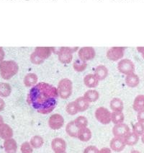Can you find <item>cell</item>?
<instances>
[{"instance_id": "obj_5", "label": "cell", "mask_w": 144, "mask_h": 153, "mask_svg": "<svg viewBox=\"0 0 144 153\" xmlns=\"http://www.w3.org/2000/svg\"><path fill=\"white\" fill-rule=\"evenodd\" d=\"M58 97L64 100L70 98L73 92V83L68 78L61 79L57 87Z\"/></svg>"}, {"instance_id": "obj_10", "label": "cell", "mask_w": 144, "mask_h": 153, "mask_svg": "<svg viewBox=\"0 0 144 153\" xmlns=\"http://www.w3.org/2000/svg\"><path fill=\"white\" fill-rule=\"evenodd\" d=\"M130 132H131L130 127L125 123L115 124L112 128V134L114 137L117 138L124 139Z\"/></svg>"}, {"instance_id": "obj_23", "label": "cell", "mask_w": 144, "mask_h": 153, "mask_svg": "<svg viewBox=\"0 0 144 153\" xmlns=\"http://www.w3.org/2000/svg\"><path fill=\"white\" fill-rule=\"evenodd\" d=\"M139 136L135 134L134 132L131 131L126 135V137L123 139L126 145L128 146H134L136 145L139 141Z\"/></svg>"}, {"instance_id": "obj_3", "label": "cell", "mask_w": 144, "mask_h": 153, "mask_svg": "<svg viewBox=\"0 0 144 153\" xmlns=\"http://www.w3.org/2000/svg\"><path fill=\"white\" fill-rule=\"evenodd\" d=\"M18 71L19 66L15 61H3L0 63V75L5 80H9L16 75Z\"/></svg>"}, {"instance_id": "obj_20", "label": "cell", "mask_w": 144, "mask_h": 153, "mask_svg": "<svg viewBox=\"0 0 144 153\" xmlns=\"http://www.w3.org/2000/svg\"><path fill=\"white\" fill-rule=\"evenodd\" d=\"M108 69L105 65H98L95 69V74L100 81H102L107 78L108 75Z\"/></svg>"}, {"instance_id": "obj_28", "label": "cell", "mask_w": 144, "mask_h": 153, "mask_svg": "<svg viewBox=\"0 0 144 153\" xmlns=\"http://www.w3.org/2000/svg\"><path fill=\"white\" fill-rule=\"evenodd\" d=\"M30 143L33 149H40L44 144V140L39 135H35L30 139Z\"/></svg>"}, {"instance_id": "obj_42", "label": "cell", "mask_w": 144, "mask_h": 153, "mask_svg": "<svg viewBox=\"0 0 144 153\" xmlns=\"http://www.w3.org/2000/svg\"><path fill=\"white\" fill-rule=\"evenodd\" d=\"M131 153H141V152H140V151H138V150H132Z\"/></svg>"}, {"instance_id": "obj_40", "label": "cell", "mask_w": 144, "mask_h": 153, "mask_svg": "<svg viewBox=\"0 0 144 153\" xmlns=\"http://www.w3.org/2000/svg\"><path fill=\"white\" fill-rule=\"evenodd\" d=\"M5 56V53L4 49H3L2 47L0 46V59H1L2 60H4Z\"/></svg>"}, {"instance_id": "obj_43", "label": "cell", "mask_w": 144, "mask_h": 153, "mask_svg": "<svg viewBox=\"0 0 144 153\" xmlns=\"http://www.w3.org/2000/svg\"><path fill=\"white\" fill-rule=\"evenodd\" d=\"M141 142L144 144V134L141 136Z\"/></svg>"}, {"instance_id": "obj_44", "label": "cell", "mask_w": 144, "mask_h": 153, "mask_svg": "<svg viewBox=\"0 0 144 153\" xmlns=\"http://www.w3.org/2000/svg\"><path fill=\"white\" fill-rule=\"evenodd\" d=\"M3 61H4V60H2V59H0V63H1V62H3Z\"/></svg>"}, {"instance_id": "obj_33", "label": "cell", "mask_w": 144, "mask_h": 153, "mask_svg": "<svg viewBox=\"0 0 144 153\" xmlns=\"http://www.w3.org/2000/svg\"><path fill=\"white\" fill-rule=\"evenodd\" d=\"M133 132L136 134L138 136H142L144 134V124L142 123L137 122L133 126Z\"/></svg>"}, {"instance_id": "obj_30", "label": "cell", "mask_w": 144, "mask_h": 153, "mask_svg": "<svg viewBox=\"0 0 144 153\" xmlns=\"http://www.w3.org/2000/svg\"><path fill=\"white\" fill-rule=\"evenodd\" d=\"M87 67V62L81 61L79 59H77L73 63V68L77 72H82Z\"/></svg>"}, {"instance_id": "obj_14", "label": "cell", "mask_w": 144, "mask_h": 153, "mask_svg": "<svg viewBox=\"0 0 144 153\" xmlns=\"http://www.w3.org/2000/svg\"><path fill=\"white\" fill-rule=\"evenodd\" d=\"M100 80L94 74H88L84 76V84L88 88H95L98 86Z\"/></svg>"}, {"instance_id": "obj_7", "label": "cell", "mask_w": 144, "mask_h": 153, "mask_svg": "<svg viewBox=\"0 0 144 153\" xmlns=\"http://www.w3.org/2000/svg\"><path fill=\"white\" fill-rule=\"evenodd\" d=\"M96 119L103 125H107L111 122V112L105 107H99L95 112Z\"/></svg>"}, {"instance_id": "obj_39", "label": "cell", "mask_w": 144, "mask_h": 153, "mask_svg": "<svg viewBox=\"0 0 144 153\" xmlns=\"http://www.w3.org/2000/svg\"><path fill=\"white\" fill-rule=\"evenodd\" d=\"M137 50H138V51L141 54L142 57H143V59H144V46L137 47Z\"/></svg>"}, {"instance_id": "obj_19", "label": "cell", "mask_w": 144, "mask_h": 153, "mask_svg": "<svg viewBox=\"0 0 144 153\" xmlns=\"http://www.w3.org/2000/svg\"><path fill=\"white\" fill-rule=\"evenodd\" d=\"M4 149L6 153H16L17 151V144L14 139H8L4 140Z\"/></svg>"}, {"instance_id": "obj_12", "label": "cell", "mask_w": 144, "mask_h": 153, "mask_svg": "<svg viewBox=\"0 0 144 153\" xmlns=\"http://www.w3.org/2000/svg\"><path fill=\"white\" fill-rule=\"evenodd\" d=\"M51 147L54 153H61L66 150V143L64 139L56 137L52 140Z\"/></svg>"}, {"instance_id": "obj_26", "label": "cell", "mask_w": 144, "mask_h": 153, "mask_svg": "<svg viewBox=\"0 0 144 153\" xmlns=\"http://www.w3.org/2000/svg\"><path fill=\"white\" fill-rule=\"evenodd\" d=\"M84 97L89 102H94L100 98V93L96 90H89L84 93Z\"/></svg>"}, {"instance_id": "obj_1", "label": "cell", "mask_w": 144, "mask_h": 153, "mask_svg": "<svg viewBox=\"0 0 144 153\" xmlns=\"http://www.w3.org/2000/svg\"><path fill=\"white\" fill-rule=\"evenodd\" d=\"M58 93L57 88L47 82H39L31 88L27 102L38 113L47 115L55 108Z\"/></svg>"}, {"instance_id": "obj_8", "label": "cell", "mask_w": 144, "mask_h": 153, "mask_svg": "<svg viewBox=\"0 0 144 153\" xmlns=\"http://www.w3.org/2000/svg\"><path fill=\"white\" fill-rule=\"evenodd\" d=\"M125 48L121 46H114L109 48L106 56L109 60L112 62H117L121 60L124 56Z\"/></svg>"}, {"instance_id": "obj_11", "label": "cell", "mask_w": 144, "mask_h": 153, "mask_svg": "<svg viewBox=\"0 0 144 153\" xmlns=\"http://www.w3.org/2000/svg\"><path fill=\"white\" fill-rule=\"evenodd\" d=\"M64 125V119L61 114L51 115L48 119V126L53 130L61 129Z\"/></svg>"}, {"instance_id": "obj_13", "label": "cell", "mask_w": 144, "mask_h": 153, "mask_svg": "<svg viewBox=\"0 0 144 153\" xmlns=\"http://www.w3.org/2000/svg\"><path fill=\"white\" fill-rule=\"evenodd\" d=\"M126 144H125L123 139L114 137V138L110 141V147L111 150L114 151V152H122L123 149L126 148Z\"/></svg>"}, {"instance_id": "obj_32", "label": "cell", "mask_w": 144, "mask_h": 153, "mask_svg": "<svg viewBox=\"0 0 144 153\" xmlns=\"http://www.w3.org/2000/svg\"><path fill=\"white\" fill-rule=\"evenodd\" d=\"M66 113L71 116H74V115L77 114L79 113V111H78L77 107H76L75 102H70L68 103V105L66 107Z\"/></svg>"}, {"instance_id": "obj_22", "label": "cell", "mask_w": 144, "mask_h": 153, "mask_svg": "<svg viewBox=\"0 0 144 153\" xmlns=\"http://www.w3.org/2000/svg\"><path fill=\"white\" fill-rule=\"evenodd\" d=\"M76 107H77L78 111L79 112H84V111H86L88 108H89L90 102H89L86 99L84 98V96L79 97L78 98H76L75 100Z\"/></svg>"}, {"instance_id": "obj_41", "label": "cell", "mask_w": 144, "mask_h": 153, "mask_svg": "<svg viewBox=\"0 0 144 153\" xmlns=\"http://www.w3.org/2000/svg\"><path fill=\"white\" fill-rule=\"evenodd\" d=\"M3 123H4V119H3L2 116L0 115V126H1Z\"/></svg>"}, {"instance_id": "obj_18", "label": "cell", "mask_w": 144, "mask_h": 153, "mask_svg": "<svg viewBox=\"0 0 144 153\" xmlns=\"http://www.w3.org/2000/svg\"><path fill=\"white\" fill-rule=\"evenodd\" d=\"M125 82H126V84L128 87L131 88H136V87L139 85L140 78L136 74L133 73V74L126 75V79H125Z\"/></svg>"}, {"instance_id": "obj_27", "label": "cell", "mask_w": 144, "mask_h": 153, "mask_svg": "<svg viewBox=\"0 0 144 153\" xmlns=\"http://www.w3.org/2000/svg\"><path fill=\"white\" fill-rule=\"evenodd\" d=\"M12 93V88L10 84L7 82H0V97L7 98L10 96Z\"/></svg>"}, {"instance_id": "obj_29", "label": "cell", "mask_w": 144, "mask_h": 153, "mask_svg": "<svg viewBox=\"0 0 144 153\" xmlns=\"http://www.w3.org/2000/svg\"><path fill=\"white\" fill-rule=\"evenodd\" d=\"M125 116L123 112H114L111 113V122H112L114 125L119 124L124 122Z\"/></svg>"}, {"instance_id": "obj_38", "label": "cell", "mask_w": 144, "mask_h": 153, "mask_svg": "<svg viewBox=\"0 0 144 153\" xmlns=\"http://www.w3.org/2000/svg\"><path fill=\"white\" fill-rule=\"evenodd\" d=\"M5 108V102L2 98L0 97V112L2 111Z\"/></svg>"}, {"instance_id": "obj_21", "label": "cell", "mask_w": 144, "mask_h": 153, "mask_svg": "<svg viewBox=\"0 0 144 153\" xmlns=\"http://www.w3.org/2000/svg\"><path fill=\"white\" fill-rule=\"evenodd\" d=\"M110 106L111 110L114 112H123L124 108V103L120 98H114L111 100Z\"/></svg>"}, {"instance_id": "obj_31", "label": "cell", "mask_w": 144, "mask_h": 153, "mask_svg": "<svg viewBox=\"0 0 144 153\" xmlns=\"http://www.w3.org/2000/svg\"><path fill=\"white\" fill-rule=\"evenodd\" d=\"M74 122L79 128H83L87 127L88 126V119L85 116H79L74 120Z\"/></svg>"}, {"instance_id": "obj_34", "label": "cell", "mask_w": 144, "mask_h": 153, "mask_svg": "<svg viewBox=\"0 0 144 153\" xmlns=\"http://www.w3.org/2000/svg\"><path fill=\"white\" fill-rule=\"evenodd\" d=\"M20 150L22 153H32L33 148L31 146L30 142H25L22 144Z\"/></svg>"}, {"instance_id": "obj_2", "label": "cell", "mask_w": 144, "mask_h": 153, "mask_svg": "<svg viewBox=\"0 0 144 153\" xmlns=\"http://www.w3.org/2000/svg\"><path fill=\"white\" fill-rule=\"evenodd\" d=\"M53 52V47L38 46L35 48L34 51L30 54V59L31 63L40 65L48 59Z\"/></svg>"}, {"instance_id": "obj_6", "label": "cell", "mask_w": 144, "mask_h": 153, "mask_svg": "<svg viewBox=\"0 0 144 153\" xmlns=\"http://www.w3.org/2000/svg\"><path fill=\"white\" fill-rule=\"evenodd\" d=\"M117 69L121 74L125 75L133 74L135 72V64L128 59H122L117 63Z\"/></svg>"}, {"instance_id": "obj_25", "label": "cell", "mask_w": 144, "mask_h": 153, "mask_svg": "<svg viewBox=\"0 0 144 153\" xmlns=\"http://www.w3.org/2000/svg\"><path fill=\"white\" fill-rule=\"evenodd\" d=\"M133 110L136 112L144 109V95H138L135 98L133 103Z\"/></svg>"}, {"instance_id": "obj_45", "label": "cell", "mask_w": 144, "mask_h": 153, "mask_svg": "<svg viewBox=\"0 0 144 153\" xmlns=\"http://www.w3.org/2000/svg\"><path fill=\"white\" fill-rule=\"evenodd\" d=\"M61 153H66V152H61Z\"/></svg>"}, {"instance_id": "obj_15", "label": "cell", "mask_w": 144, "mask_h": 153, "mask_svg": "<svg viewBox=\"0 0 144 153\" xmlns=\"http://www.w3.org/2000/svg\"><path fill=\"white\" fill-rule=\"evenodd\" d=\"M80 129L81 128L78 127L74 121L69 122L66 126V132L67 134L71 137H74V138H77Z\"/></svg>"}, {"instance_id": "obj_37", "label": "cell", "mask_w": 144, "mask_h": 153, "mask_svg": "<svg viewBox=\"0 0 144 153\" xmlns=\"http://www.w3.org/2000/svg\"><path fill=\"white\" fill-rule=\"evenodd\" d=\"M99 153H112V150L108 147H103V148L100 149Z\"/></svg>"}, {"instance_id": "obj_4", "label": "cell", "mask_w": 144, "mask_h": 153, "mask_svg": "<svg viewBox=\"0 0 144 153\" xmlns=\"http://www.w3.org/2000/svg\"><path fill=\"white\" fill-rule=\"evenodd\" d=\"M77 47H61L58 50H55L53 48V52L58 55V59L61 64H68L72 62L73 54L77 50Z\"/></svg>"}, {"instance_id": "obj_24", "label": "cell", "mask_w": 144, "mask_h": 153, "mask_svg": "<svg viewBox=\"0 0 144 153\" xmlns=\"http://www.w3.org/2000/svg\"><path fill=\"white\" fill-rule=\"evenodd\" d=\"M92 136V134L91 130L89 128L85 127L81 128L79 134H78L77 138L80 141H81V142H87L91 140Z\"/></svg>"}, {"instance_id": "obj_17", "label": "cell", "mask_w": 144, "mask_h": 153, "mask_svg": "<svg viewBox=\"0 0 144 153\" xmlns=\"http://www.w3.org/2000/svg\"><path fill=\"white\" fill-rule=\"evenodd\" d=\"M38 76L35 73H28L24 77V85L27 88H32L35 85L38 84Z\"/></svg>"}, {"instance_id": "obj_35", "label": "cell", "mask_w": 144, "mask_h": 153, "mask_svg": "<svg viewBox=\"0 0 144 153\" xmlns=\"http://www.w3.org/2000/svg\"><path fill=\"white\" fill-rule=\"evenodd\" d=\"M99 151H100V149H98L97 147L94 145H90L84 149L83 153H99Z\"/></svg>"}, {"instance_id": "obj_36", "label": "cell", "mask_w": 144, "mask_h": 153, "mask_svg": "<svg viewBox=\"0 0 144 153\" xmlns=\"http://www.w3.org/2000/svg\"><path fill=\"white\" fill-rule=\"evenodd\" d=\"M137 119H138V122L144 123V109L138 112Z\"/></svg>"}, {"instance_id": "obj_9", "label": "cell", "mask_w": 144, "mask_h": 153, "mask_svg": "<svg viewBox=\"0 0 144 153\" xmlns=\"http://www.w3.org/2000/svg\"><path fill=\"white\" fill-rule=\"evenodd\" d=\"M79 59L81 61L87 62L88 61L92 60L96 56L95 49L92 46L81 47L78 52Z\"/></svg>"}, {"instance_id": "obj_16", "label": "cell", "mask_w": 144, "mask_h": 153, "mask_svg": "<svg viewBox=\"0 0 144 153\" xmlns=\"http://www.w3.org/2000/svg\"><path fill=\"white\" fill-rule=\"evenodd\" d=\"M14 132L13 128L7 123H3L0 126V137L3 140H6L8 139L13 138Z\"/></svg>"}]
</instances>
